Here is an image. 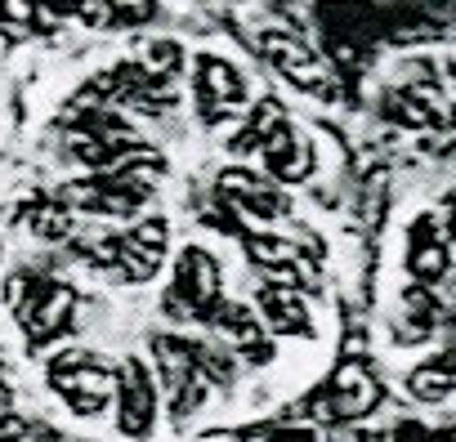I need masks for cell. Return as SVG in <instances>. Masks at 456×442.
Segmentation results:
<instances>
[{"instance_id":"1","label":"cell","mask_w":456,"mask_h":442,"mask_svg":"<svg viewBox=\"0 0 456 442\" xmlns=\"http://www.w3.org/2000/svg\"><path fill=\"white\" fill-rule=\"evenodd\" d=\"M5 300H10V313L32 349L63 340L77 322V291L45 273H14L5 286Z\"/></svg>"},{"instance_id":"2","label":"cell","mask_w":456,"mask_h":442,"mask_svg":"<svg viewBox=\"0 0 456 442\" xmlns=\"http://www.w3.org/2000/svg\"><path fill=\"white\" fill-rule=\"evenodd\" d=\"M166 246H170V224L161 214L152 219H139L126 233H103L94 242H81V255L99 269V273H112L121 282H152L157 269L166 264Z\"/></svg>"},{"instance_id":"3","label":"cell","mask_w":456,"mask_h":442,"mask_svg":"<svg viewBox=\"0 0 456 442\" xmlns=\"http://www.w3.org/2000/svg\"><path fill=\"white\" fill-rule=\"evenodd\" d=\"M45 384L59 393V402L77 415V420H99L108 406H112V384H117V371L81 349V344H68L59 349L50 362H45Z\"/></svg>"},{"instance_id":"4","label":"cell","mask_w":456,"mask_h":442,"mask_svg":"<svg viewBox=\"0 0 456 442\" xmlns=\"http://www.w3.org/2000/svg\"><path fill=\"white\" fill-rule=\"evenodd\" d=\"M219 309H224V264H219L215 251L201 246V242L179 246V255H175V264H170L166 313L210 326Z\"/></svg>"},{"instance_id":"5","label":"cell","mask_w":456,"mask_h":442,"mask_svg":"<svg viewBox=\"0 0 456 442\" xmlns=\"http://www.w3.org/2000/svg\"><path fill=\"white\" fill-rule=\"evenodd\" d=\"M188 72H192V108H197L201 125L233 121L238 112L251 108V81L228 54L201 50L188 59Z\"/></svg>"},{"instance_id":"6","label":"cell","mask_w":456,"mask_h":442,"mask_svg":"<svg viewBox=\"0 0 456 442\" xmlns=\"http://www.w3.org/2000/svg\"><path fill=\"white\" fill-rule=\"evenodd\" d=\"M260 54H265V63H269L291 90H300V94H309V99H322V103H331V99L340 94L336 68H331L309 41H300L296 32L260 28Z\"/></svg>"},{"instance_id":"7","label":"cell","mask_w":456,"mask_h":442,"mask_svg":"<svg viewBox=\"0 0 456 442\" xmlns=\"http://www.w3.org/2000/svg\"><path fill=\"white\" fill-rule=\"evenodd\" d=\"M157 415H161V384L157 371L143 358H126L117 366V384H112V420L117 433L130 442H148L157 433Z\"/></svg>"},{"instance_id":"8","label":"cell","mask_w":456,"mask_h":442,"mask_svg":"<svg viewBox=\"0 0 456 442\" xmlns=\"http://www.w3.org/2000/svg\"><path fill=\"white\" fill-rule=\"evenodd\" d=\"M215 197L219 205L251 219V224H278V219L291 214L287 188H278L265 170H251V165H224L215 174Z\"/></svg>"},{"instance_id":"9","label":"cell","mask_w":456,"mask_h":442,"mask_svg":"<svg viewBox=\"0 0 456 442\" xmlns=\"http://www.w3.org/2000/svg\"><path fill=\"white\" fill-rule=\"evenodd\" d=\"M256 157H260V165H265V174L278 183V188H291V183H305L309 174H314V165H318V157H314V143H309V134L282 112L269 130H265V139H260V148H256Z\"/></svg>"},{"instance_id":"10","label":"cell","mask_w":456,"mask_h":442,"mask_svg":"<svg viewBox=\"0 0 456 442\" xmlns=\"http://www.w3.org/2000/svg\"><path fill=\"white\" fill-rule=\"evenodd\" d=\"M210 326L224 335V349L238 353L247 366H269L273 353H278L273 349V335L265 331V322H260V313L251 304H224Z\"/></svg>"},{"instance_id":"11","label":"cell","mask_w":456,"mask_h":442,"mask_svg":"<svg viewBox=\"0 0 456 442\" xmlns=\"http://www.w3.org/2000/svg\"><path fill=\"white\" fill-rule=\"evenodd\" d=\"M256 313L265 322L269 335H287V340H314L318 326H314V309L309 300L296 291V286H278V282H265L256 291Z\"/></svg>"},{"instance_id":"12","label":"cell","mask_w":456,"mask_h":442,"mask_svg":"<svg viewBox=\"0 0 456 442\" xmlns=\"http://www.w3.org/2000/svg\"><path fill=\"white\" fill-rule=\"evenodd\" d=\"M452 269V255H447V237L438 229L434 214H420L416 224L407 229V273L416 277V286H438Z\"/></svg>"},{"instance_id":"13","label":"cell","mask_w":456,"mask_h":442,"mask_svg":"<svg viewBox=\"0 0 456 442\" xmlns=\"http://www.w3.org/2000/svg\"><path fill=\"white\" fill-rule=\"evenodd\" d=\"M407 393L416 402H447L456 393V349H443V353L425 358L420 366H411Z\"/></svg>"},{"instance_id":"14","label":"cell","mask_w":456,"mask_h":442,"mask_svg":"<svg viewBox=\"0 0 456 442\" xmlns=\"http://www.w3.org/2000/svg\"><path fill=\"white\" fill-rule=\"evenodd\" d=\"M376 398H380V389H376V380H367L362 371H345L340 380H331V406H336L345 420H354V415H362L367 406H376Z\"/></svg>"},{"instance_id":"15","label":"cell","mask_w":456,"mask_h":442,"mask_svg":"<svg viewBox=\"0 0 456 442\" xmlns=\"http://www.w3.org/2000/svg\"><path fill=\"white\" fill-rule=\"evenodd\" d=\"M139 68H143V76H152L157 85H170V81L183 72V45H179V41H152V45L143 50Z\"/></svg>"},{"instance_id":"16","label":"cell","mask_w":456,"mask_h":442,"mask_svg":"<svg viewBox=\"0 0 456 442\" xmlns=\"http://www.w3.org/2000/svg\"><path fill=\"white\" fill-rule=\"evenodd\" d=\"M41 5H0V32H5L10 41H28L37 32H45L50 23H41Z\"/></svg>"},{"instance_id":"17","label":"cell","mask_w":456,"mask_h":442,"mask_svg":"<svg viewBox=\"0 0 456 442\" xmlns=\"http://www.w3.org/2000/svg\"><path fill=\"white\" fill-rule=\"evenodd\" d=\"M260 442H322V433L314 429V424H300V420H291V424H273Z\"/></svg>"},{"instance_id":"18","label":"cell","mask_w":456,"mask_h":442,"mask_svg":"<svg viewBox=\"0 0 456 442\" xmlns=\"http://www.w3.org/2000/svg\"><path fill=\"white\" fill-rule=\"evenodd\" d=\"M148 19H157L152 5H112V28H143Z\"/></svg>"},{"instance_id":"19","label":"cell","mask_w":456,"mask_h":442,"mask_svg":"<svg viewBox=\"0 0 456 442\" xmlns=\"http://www.w3.org/2000/svg\"><path fill=\"white\" fill-rule=\"evenodd\" d=\"M443 237H447V242L456 246V205L447 210V224H443Z\"/></svg>"},{"instance_id":"20","label":"cell","mask_w":456,"mask_h":442,"mask_svg":"<svg viewBox=\"0 0 456 442\" xmlns=\"http://www.w3.org/2000/svg\"><path fill=\"white\" fill-rule=\"evenodd\" d=\"M447 121H452V125H456V103H452V112H447Z\"/></svg>"},{"instance_id":"21","label":"cell","mask_w":456,"mask_h":442,"mask_svg":"<svg viewBox=\"0 0 456 442\" xmlns=\"http://www.w3.org/2000/svg\"><path fill=\"white\" fill-rule=\"evenodd\" d=\"M0 264H5V246H0Z\"/></svg>"}]
</instances>
